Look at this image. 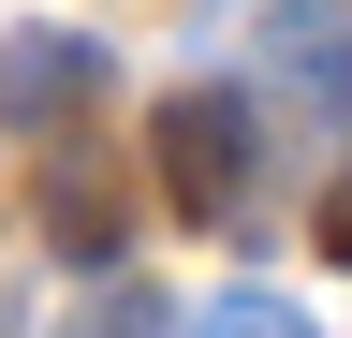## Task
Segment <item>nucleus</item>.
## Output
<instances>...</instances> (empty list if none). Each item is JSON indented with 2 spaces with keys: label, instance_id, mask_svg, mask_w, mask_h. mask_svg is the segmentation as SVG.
<instances>
[{
  "label": "nucleus",
  "instance_id": "obj_1",
  "mask_svg": "<svg viewBox=\"0 0 352 338\" xmlns=\"http://www.w3.org/2000/svg\"><path fill=\"white\" fill-rule=\"evenodd\" d=\"M147 162H162V206H176V221H235V191H250L264 133H250V103H235V89H162Z\"/></svg>",
  "mask_w": 352,
  "mask_h": 338
},
{
  "label": "nucleus",
  "instance_id": "obj_3",
  "mask_svg": "<svg viewBox=\"0 0 352 338\" xmlns=\"http://www.w3.org/2000/svg\"><path fill=\"white\" fill-rule=\"evenodd\" d=\"M264 74H294L308 118H352V30L338 15H279V30H264Z\"/></svg>",
  "mask_w": 352,
  "mask_h": 338
},
{
  "label": "nucleus",
  "instance_id": "obj_2",
  "mask_svg": "<svg viewBox=\"0 0 352 338\" xmlns=\"http://www.w3.org/2000/svg\"><path fill=\"white\" fill-rule=\"evenodd\" d=\"M88 89H118V59L88 30H0V118L15 133H74Z\"/></svg>",
  "mask_w": 352,
  "mask_h": 338
},
{
  "label": "nucleus",
  "instance_id": "obj_4",
  "mask_svg": "<svg viewBox=\"0 0 352 338\" xmlns=\"http://www.w3.org/2000/svg\"><path fill=\"white\" fill-rule=\"evenodd\" d=\"M59 338H176V309H162V294H147V279L118 265L103 294H74V324H59Z\"/></svg>",
  "mask_w": 352,
  "mask_h": 338
},
{
  "label": "nucleus",
  "instance_id": "obj_6",
  "mask_svg": "<svg viewBox=\"0 0 352 338\" xmlns=\"http://www.w3.org/2000/svg\"><path fill=\"white\" fill-rule=\"evenodd\" d=\"M308 235H323V265H352V162H338V191L308 206Z\"/></svg>",
  "mask_w": 352,
  "mask_h": 338
},
{
  "label": "nucleus",
  "instance_id": "obj_5",
  "mask_svg": "<svg viewBox=\"0 0 352 338\" xmlns=\"http://www.w3.org/2000/svg\"><path fill=\"white\" fill-rule=\"evenodd\" d=\"M191 338H308V324H294V294H220Z\"/></svg>",
  "mask_w": 352,
  "mask_h": 338
}]
</instances>
